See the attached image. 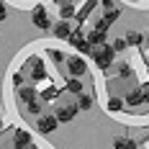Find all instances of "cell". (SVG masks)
<instances>
[{"instance_id": "6da1fadb", "label": "cell", "mask_w": 149, "mask_h": 149, "mask_svg": "<svg viewBox=\"0 0 149 149\" xmlns=\"http://www.w3.org/2000/svg\"><path fill=\"white\" fill-rule=\"evenodd\" d=\"M90 57H93V62H95L100 70H108L111 62L116 59V52L111 49V44H98V46L90 49Z\"/></svg>"}, {"instance_id": "7a4b0ae2", "label": "cell", "mask_w": 149, "mask_h": 149, "mask_svg": "<svg viewBox=\"0 0 149 149\" xmlns=\"http://www.w3.org/2000/svg\"><path fill=\"white\" fill-rule=\"evenodd\" d=\"M31 21H33V26L41 31H49L52 29V21H49V13H46L44 5H33V10H31Z\"/></svg>"}, {"instance_id": "3957f363", "label": "cell", "mask_w": 149, "mask_h": 149, "mask_svg": "<svg viewBox=\"0 0 149 149\" xmlns=\"http://www.w3.org/2000/svg\"><path fill=\"white\" fill-rule=\"evenodd\" d=\"M57 126H59V121H57L54 113H46V116H39L36 118V131L39 134H52Z\"/></svg>"}, {"instance_id": "277c9868", "label": "cell", "mask_w": 149, "mask_h": 149, "mask_svg": "<svg viewBox=\"0 0 149 149\" xmlns=\"http://www.w3.org/2000/svg\"><path fill=\"white\" fill-rule=\"evenodd\" d=\"M67 41H70V46H72V49H77V52H82V54H90V49H93V46L88 44V36H85L82 31H72Z\"/></svg>"}, {"instance_id": "5b68a950", "label": "cell", "mask_w": 149, "mask_h": 149, "mask_svg": "<svg viewBox=\"0 0 149 149\" xmlns=\"http://www.w3.org/2000/svg\"><path fill=\"white\" fill-rule=\"evenodd\" d=\"M18 98L29 105L31 113H39V100H36V90L33 88H18Z\"/></svg>"}, {"instance_id": "8992f818", "label": "cell", "mask_w": 149, "mask_h": 149, "mask_svg": "<svg viewBox=\"0 0 149 149\" xmlns=\"http://www.w3.org/2000/svg\"><path fill=\"white\" fill-rule=\"evenodd\" d=\"M67 70H70V74H72V77H82V74L88 72V64H85V59H82V57L72 54V57H67Z\"/></svg>"}, {"instance_id": "52a82bcc", "label": "cell", "mask_w": 149, "mask_h": 149, "mask_svg": "<svg viewBox=\"0 0 149 149\" xmlns=\"http://www.w3.org/2000/svg\"><path fill=\"white\" fill-rule=\"evenodd\" d=\"M77 111H80V108H77L74 103H64V105H59V108H57V113H54V116H57V121H59V123H70V121H74Z\"/></svg>"}, {"instance_id": "ba28073f", "label": "cell", "mask_w": 149, "mask_h": 149, "mask_svg": "<svg viewBox=\"0 0 149 149\" xmlns=\"http://www.w3.org/2000/svg\"><path fill=\"white\" fill-rule=\"evenodd\" d=\"M13 144H15V149H29L31 144H33V139H31V134L26 131V129H15Z\"/></svg>"}, {"instance_id": "9c48e42d", "label": "cell", "mask_w": 149, "mask_h": 149, "mask_svg": "<svg viewBox=\"0 0 149 149\" xmlns=\"http://www.w3.org/2000/svg\"><path fill=\"white\" fill-rule=\"evenodd\" d=\"M52 33H54L57 39H62V41H67V39H70V33H72L70 21H57V23L52 26Z\"/></svg>"}, {"instance_id": "30bf717a", "label": "cell", "mask_w": 149, "mask_h": 149, "mask_svg": "<svg viewBox=\"0 0 149 149\" xmlns=\"http://www.w3.org/2000/svg\"><path fill=\"white\" fill-rule=\"evenodd\" d=\"M85 36H88V44H90V46L105 44V31H100V29H93V31H88Z\"/></svg>"}, {"instance_id": "8fae6325", "label": "cell", "mask_w": 149, "mask_h": 149, "mask_svg": "<svg viewBox=\"0 0 149 149\" xmlns=\"http://www.w3.org/2000/svg\"><path fill=\"white\" fill-rule=\"evenodd\" d=\"M144 100H147V88L131 90V93H129V98H126V103H129V105H139V103H144Z\"/></svg>"}, {"instance_id": "7c38bea8", "label": "cell", "mask_w": 149, "mask_h": 149, "mask_svg": "<svg viewBox=\"0 0 149 149\" xmlns=\"http://www.w3.org/2000/svg\"><path fill=\"white\" fill-rule=\"evenodd\" d=\"M113 149H136V141L131 136H116L113 139Z\"/></svg>"}, {"instance_id": "4fadbf2b", "label": "cell", "mask_w": 149, "mask_h": 149, "mask_svg": "<svg viewBox=\"0 0 149 149\" xmlns=\"http://www.w3.org/2000/svg\"><path fill=\"white\" fill-rule=\"evenodd\" d=\"M44 74H46L44 62H41V59H31V77H33V80H41Z\"/></svg>"}, {"instance_id": "5bb4252c", "label": "cell", "mask_w": 149, "mask_h": 149, "mask_svg": "<svg viewBox=\"0 0 149 149\" xmlns=\"http://www.w3.org/2000/svg\"><path fill=\"white\" fill-rule=\"evenodd\" d=\"M123 103H126L123 98H118V95H111V98H108V105H105V108H108L111 113H118V111H123Z\"/></svg>"}, {"instance_id": "9a60e30c", "label": "cell", "mask_w": 149, "mask_h": 149, "mask_svg": "<svg viewBox=\"0 0 149 149\" xmlns=\"http://www.w3.org/2000/svg\"><path fill=\"white\" fill-rule=\"evenodd\" d=\"M59 15H62V21H70V18H74V15H77V8H74V3H67V5H62V8H59Z\"/></svg>"}, {"instance_id": "2e32d148", "label": "cell", "mask_w": 149, "mask_h": 149, "mask_svg": "<svg viewBox=\"0 0 149 149\" xmlns=\"http://www.w3.org/2000/svg\"><path fill=\"white\" fill-rule=\"evenodd\" d=\"M144 33H139V31H129L126 33V44H131V46H139V44H144Z\"/></svg>"}, {"instance_id": "e0dca14e", "label": "cell", "mask_w": 149, "mask_h": 149, "mask_svg": "<svg viewBox=\"0 0 149 149\" xmlns=\"http://www.w3.org/2000/svg\"><path fill=\"white\" fill-rule=\"evenodd\" d=\"M67 93L82 95V82H80V77H70V80H67Z\"/></svg>"}, {"instance_id": "ac0fdd59", "label": "cell", "mask_w": 149, "mask_h": 149, "mask_svg": "<svg viewBox=\"0 0 149 149\" xmlns=\"http://www.w3.org/2000/svg\"><path fill=\"white\" fill-rule=\"evenodd\" d=\"M77 108H80V111H90V108H93V95H85V93H82L80 100H77Z\"/></svg>"}, {"instance_id": "d6986e66", "label": "cell", "mask_w": 149, "mask_h": 149, "mask_svg": "<svg viewBox=\"0 0 149 149\" xmlns=\"http://www.w3.org/2000/svg\"><path fill=\"white\" fill-rule=\"evenodd\" d=\"M118 15H121V10L118 8H113V10H105V21H108V23H111V26H113V23H116V21H118Z\"/></svg>"}, {"instance_id": "ffe728a7", "label": "cell", "mask_w": 149, "mask_h": 149, "mask_svg": "<svg viewBox=\"0 0 149 149\" xmlns=\"http://www.w3.org/2000/svg\"><path fill=\"white\" fill-rule=\"evenodd\" d=\"M126 39H116V41H113V44H111V49H113V52H116V54H118V52H123V49H126Z\"/></svg>"}, {"instance_id": "44dd1931", "label": "cell", "mask_w": 149, "mask_h": 149, "mask_svg": "<svg viewBox=\"0 0 149 149\" xmlns=\"http://www.w3.org/2000/svg\"><path fill=\"white\" fill-rule=\"evenodd\" d=\"M116 74H118V77H129V74H131V70H129V64H118V70H116Z\"/></svg>"}, {"instance_id": "7402d4cb", "label": "cell", "mask_w": 149, "mask_h": 149, "mask_svg": "<svg viewBox=\"0 0 149 149\" xmlns=\"http://www.w3.org/2000/svg\"><path fill=\"white\" fill-rule=\"evenodd\" d=\"M13 85L15 88H23V74L21 72H13Z\"/></svg>"}, {"instance_id": "603a6c76", "label": "cell", "mask_w": 149, "mask_h": 149, "mask_svg": "<svg viewBox=\"0 0 149 149\" xmlns=\"http://www.w3.org/2000/svg\"><path fill=\"white\" fill-rule=\"evenodd\" d=\"M100 5H103V10H113V8H116L113 0H100Z\"/></svg>"}, {"instance_id": "cb8c5ba5", "label": "cell", "mask_w": 149, "mask_h": 149, "mask_svg": "<svg viewBox=\"0 0 149 149\" xmlns=\"http://www.w3.org/2000/svg\"><path fill=\"white\" fill-rule=\"evenodd\" d=\"M5 15H8V10H5V3L0 0V21H5Z\"/></svg>"}, {"instance_id": "d4e9b609", "label": "cell", "mask_w": 149, "mask_h": 149, "mask_svg": "<svg viewBox=\"0 0 149 149\" xmlns=\"http://www.w3.org/2000/svg\"><path fill=\"white\" fill-rule=\"evenodd\" d=\"M54 3H57V5L62 8V5H67V3H72V0H54Z\"/></svg>"}, {"instance_id": "484cf974", "label": "cell", "mask_w": 149, "mask_h": 149, "mask_svg": "<svg viewBox=\"0 0 149 149\" xmlns=\"http://www.w3.org/2000/svg\"><path fill=\"white\" fill-rule=\"evenodd\" d=\"M3 129H5V123H3V118H0V131H3Z\"/></svg>"}, {"instance_id": "4316f807", "label": "cell", "mask_w": 149, "mask_h": 149, "mask_svg": "<svg viewBox=\"0 0 149 149\" xmlns=\"http://www.w3.org/2000/svg\"><path fill=\"white\" fill-rule=\"evenodd\" d=\"M29 149H39V147H36V144H31V147H29Z\"/></svg>"}, {"instance_id": "83f0119b", "label": "cell", "mask_w": 149, "mask_h": 149, "mask_svg": "<svg viewBox=\"0 0 149 149\" xmlns=\"http://www.w3.org/2000/svg\"><path fill=\"white\" fill-rule=\"evenodd\" d=\"M144 41H147V49H149V36H147V39H144Z\"/></svg>"}, {"instance_id": "f1b7e54d", "label": "cell", "mask_w": 149, "mask_h": 149, "mask_svg": "<svg viewBox=\"0 0 149 149\" xmlns=\"http://www.w3.org/2000/svg\"><path fill=\"white\" fill-rule=\"evenodd\" d=\"M147 103H149V88H147Z\"/></svg>"}, {"instance_id": "f546056e", "label": "cell", "mask_w": 149, "mask_h": 149, "mask_svg": "<svg viewBox=\"0 0 149 149\" xmlns=\"http://www.w3.org/2000/svg\"><path fill=\"white\" fill-rule=\"evenodd\" d=\"M131 3H139V0H131Z\"/></svg>"}, {"instance_id": "4dcf8cb0", "label": "cell", "mask_w": 149, "mask_h": 149, "mask_svg": "<svg viewBox=\"0 0 149 149\" xmlns=\"http://www.w3.org/2000/svg\"><path fill=\"white\" fill-rule=\"evenodd\" d=\"M0 149H3V147H0Z\"/></svg>"}]
</instances>
